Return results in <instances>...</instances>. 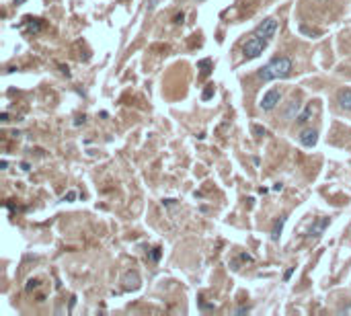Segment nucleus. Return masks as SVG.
<instances>
[{
	"instance_id": "obj_1",
	"label": "nucleus",
	"mask_w": 351,
	"mask_h": 316,
	"mask_svg": "<svg viewBox=\"0 0 351 316\" xmlns=\"http://www.w3.org/2000/svg\"><path fill=\"white\" fill-rule=\"evenodd\" d=\"M292 68H294L292 60L288 56H279V58L271 60L267 66H263L259 70V78L265 80V82H269V80H283V78H288L292 74Z\"/></svg>"
},
{
	"instance_id": "obj_2",
	"label": "nucleus",
	"mask_w": 351,
	"mask_h": 316,
	"mask_svg": "<svg viewBox=\"0 0 351 316\" xmlns=\"http://www.w3.org/2000/svg\"><path fill=\"white\" fill-rule=\"evenodd\" d=\"M267 43H269L267 39L253 35V37H250V39L242 45V54H244V58H246V60H255V58H259V56L263 54V49L267 47Z\"/></svg>"
},
{
	"instance_id": "obj_3",
	"label": "nucleus",
	"mask_w": 351,
	"mask_h": 316,
	"mask_svg": "<svg viewBox=\"0 0 351 316\" xmlns=\"http://www.w3.org/2000/svg\"><path fill=\"white\" fill-rule=\"evenodd\" d=\"M275 31H277V21L275 19H265L255 31H253V35H257V37H263V39H271L273 35H275Z\"/></svg>"
},
{
	"instance_id": "obj_4",
	"label": "nucleus",
	"mask_w": 351,
	"mask_h": 316,
	"mask_svg": "<svg viewBox=\"0 0 351 316\" xmlns=\"http://www.w3.org/2000/svg\"><path fill=\"white\" fill-rule=\"evenodd\" d=\"M279 99H281L279 90H277V88H271V90H267V92L263 94V99H261V103H259V107H261L263 111H271V109L277 107Z\"/></svg>"
},
{
	"instance_id": "obj_5",
	"label": "nucleus",
	"mask_w": 351,
	"mask_h": 316,
	"mask_svg": "<svg viewBox=\"0 0 351 316\" xmlns=\"http://www.w3.org/2000/svg\"><path fill=\"white\" fill-rule=\"evenodd\" d=\"M298 140H300V144H302V146L312 148L318 142V132L316 130H302V132H300V136H298Z\"/></svg>"
},
{
	"instance_id": "obj_6",
	"label": "nucleus",
	"mask_w": 351,
	"mask_h": 316,
	"mask_svg": "<svg viewBox=\"0 0 351 316\" xmlns=\"http://www.w3.org/2000/svg\"><path fill=\"white\" fill-rule=\"evenodd\" d=\"M337 103L345 111H351V88H343L337 92Z\"/></svg>"
},
{
	"instance_id": "obj_7",
	"label": "nucleus",
	"mask_w": 351,
	"mask_h": 316,
	"mask_svg": "<svg viewBox=\"0 0 351 316\" xmlns=\"http://www.w3.org/2000/svg\"><path fill=\"white\" fill-rule=\"evenodd\" d=\"M140 275L136 273V271H127L125 275H123V288L125 290H138L140 288Z\"/></svg>"
},
{
	"instance_id": "obj_8",
	"label": "nucleus",
	"mask_w": 351,
	"mask_h": 316,
	"mask_svg": "<svg viewBox=\"0 0 351 316\" xmlns=\"http://www.w3.org/2000/svg\"><path fill=\"white\" fill-rule=\"evenodd\" d=\"M329 226V218H321L318 222H314L312 224V228L308 230V238H318L323 232H325V228Z\"/></svg>"
},
{
	"instance_id": "obj_9",
	"label": "nucleus",
	"mask_w": 351,
	"mask_h": 316,
	"mask_svg": "<svg viewBox=\"0 0 351 316\" xmlns=\"http://www.w3.org/2000/svg\"><path fill=\"white\" fill-rule=\"evenodd\" d=\"M285 216H279V220H275V224H273V230H271V240H279V236H281V230H283V224H285Z\"/></svg>"
},
{
	"instance_id": "obj_10",
	"label": "nucleus",
	"mask_w": 351,
	"mask_h": 316,
	"mask_svg": "<svg viewBox=\"0 0 351 316\" xmlns=\"http://www.w3.org/2000/svg\"><path fill=\"white\" fill-rule=\"evenodd\" d=\"M298 111H300V101H290L288 103V109H285V117L288 119L298 117Z\"/></svg>"
},
{
	"instance_id": "obj_11",
	"label": "nucleus",
	"mask_w": 351,
	"mask_h": 316,
	"mask_svg": "<svg viewBox=\"0 0 351 316\" xmlns=\"http://www.w3.org/2000/svg\"><path fill=\"white\" fill-rule=\"evenodd\" d=\"M310 117H312V105H308V107H306V109H304L302 113H300V115L296 117V121H298L300 125H302V123H306V121H308Z\"/></svg>"
},
{
	"instance_id": "obj_12",
	"label": "nucleus",
	"mask_w": 351,
	"mask_h": 316,
	"mask_svg": "<svg viewBox=\"0 0 351 316\" xmlns=\"http://www.w3.org/2000/svg\"><path fill=\"white\" fill-rule=\"evenodd\" d=\"M197 66L202 68V76H208V74L212 72V62H210V60H199Z\"/></svg>"
},
{
	"instance_id": "obj_13",
	"label": "nucleus",
	"mask_w": 351,
	"mask_h": 316,
	"mask_svg": "<svg viewBox=\"0 0 351 316\" xmlns=\"http://www.w3.org/2000/svg\"><path fill=\"white\" fill-rule=\"evenodd\" d=\"M25 23H29V31H33V33H37V31L41 29V19H31V17H27Z\"/></svg>"
},
{
	"instance_id": "obj_14",
	"label": "nucleus",
	"mask_w": 351,
	"mask_h": 316,
	"mask_svg": "<svg viewBox=\"0 0 351 316\" xmlns=\"http://www.w3.org/2000/svg\"><path fill=\"white\" fill-rule=\"evenodd\" d=\"M212 97H214V84H208V88L204 90L202 99H204V101H208V99H212Z\"/></svg>"
},
{
	"instance_id": "obj_15",
	"label": "nucleus",
	"mask_w": 351,
	"mask_h": 316,
	"mask_svg": "<svg viewBox=\"0 0 351 316\" xmlns=\"http://www.w3.org/2000/svg\"><path fill=\"white\" fill-rule=\"evenodd\" d=\"M150 259H152V261H158V259H161V248H158V246L152 248V252H150Z\"/></svg>"
},
{
	"instance_id": "obj_16",
	"label": "nucleus",
	"mask_w": 351,
	"mask_h": 316,
	"mask_svg": "<svg viewBox=\"0 0 351 316\" xmlns=\"http://www.w3.org/2000/svg\"><path fill=\"white\" fill-rule=\"evenodd\" d=\"M300 31H302V33H306V35H321V31H312V29H308V27H300Z\"/></svg>"
},
{
	"instance_id": "obj_17",
	"label": "nucleus",
	"mask_w": 351,
	"mask_h": 316,
	"mask_svg": "<svg viewBox=\"0 0 351 316\" xmlns=\"http://www.w3.org/2000/svg\"><path fill=\"white\" fill-rule=\"evenodd\" d=\"M183 21H185V15H183V13L175 15V25H183Z\"/></svg>"
},
{
	"instance_id": "obj_18",
	"label": "nucleus",
	"mask_w": 351,
	"mask_h": 316,
	"mask_svg": "<svg viewBox=\"0 0 351 316\" xmlns=\"http://www.w3.org/2000/svg\"><path fill=\"white\" fill-rule=\"evenodd\" d=\"M37 283H39L37 279H29V283H27V292H31L33 288H37Z\"/></svg>"
},
{
	"instance_id": "obj_19",
	"label": "nucleus",
	"mask_w": 351,
	"mask_h": 316,
	"mask_svg": "<svg viewBox=\"0 0 351 316\" xmlns=\"http://www.w3.org/2000/svg\"><path fill=\"white\" fill-rule=\"evenodd\" d=\"M253 132H255L257 136H265V130H263L261 125H255V128H253Z\"/></svg>"
},
{
	"instance_id": "obj_20",
	"label": "nucleus",
	"mask_w": 351,
	"mask_h": 316,
	"mask_svg": "<svg viewBox=\"0 0 351 316\" xmlns=\"http://www.w3.org/2000/svg\"><path fill=\"white\" fill-rule=\"evenodd\" d=\"M74 197H76V193H74V191H70V193H68V195L64 197V201H72Z\"/></svg>"
},
{
	"instance_id": "obj_21",
	"label": "nucleus",
	"mask_w": 351,
	"mask_h": 316,
	"mask_svg": "<svg viewBox=\"0 0 351 316\" xmlns=\"http://www.w3.org/2000/svg\"><path fill=\"white\" fill-rule=\"evenodd\" d=\"M294 269H296V267H290V269L285 271V275H283V279H290V277H292V273H294Z\"/></svg>"
},
{
	"instance_id": "obj_22",
	"label": "nucleus",
	"mask_w": 351,
	"mask_h": 316,
	"mask_svg": "<svg viewBox=\"0 0 351 316\" xmlns=\"http://www.w3.org/2000/svg\"><path fill=\"white\" fill-rule=\"evenodd\" d=\"M244 312H248V308H244V306L242 308H236V314H244Z\"/></svg>"
},
{
	"instance_id": "obj_23",
	"label": "nucleus",
	"mask_w": 351,
	"mask_h": 316,
	"mask_svg": "<svg viewBox=\"0 0 351 316\" xmlns=\"http://www.w3.org/2000/svg\"><path fill=\"white\" fill-rule=\"evenodd\" d=\"M74 123H76V125H80V123H84V115H82V117H78V119H76Z\"/></svg>"
},
{
	"instance_id": "obj_24",
	"label": "nucleus",
	"mask_w": 351,
	"mask_h": 316,
	"mask_svg": "<svg viewBox=\"0 0 351 316\" xmlns=\"http://www.w3.org/2000/svg\"><path fill=\"white\" fill-rule=\"evenodd\" d=\"M281 189H283V185H281V183H277V185L273 187V191H281Z\"/></svg>"
},
{
	"instance_id": "obj_25",
	"label": "nucleus",
	"mask_w": 351,
	"mask_h": 316,
	"mask_svg": "<svg viewBox=\"0 0 351 316\" xmlns=\"http://www.w3.org/2000/svg\"><path fill=\"white\" fill-rule=\"evenodd\" d=\"M13 3H15V7H19V5H23V3H25V0H13Z\"/></svg>"
},
{
	"instance_id": "obj_26",
	"label": "nucleus",
	"mask_w": 351,
	"mask_h": 316,
	"mask_svg": "<svg viewBox=\"0 0 351 316\" xmlns=\"http://www.w3.org/2000/svg\"><path fill=\"white\" fill-rule=\"evenodd\" d=\"M318 3H329V0H318Z\"/></svg>"
},
{
	"instance_id": "obj_27",
	"label": "nucleus",
	"mask_w": 351,
	"mask_h": 316,
	"mask_svg": "<svg viewBox=\"0 0 351 316\" xmlns=\"http://www.w3.org/2000/svg\"><path fill=\"white\" fill-rule=\"evenodd\" d=\"M197 3H204V0H197Z\"/></svg>"
}]
</instances>
